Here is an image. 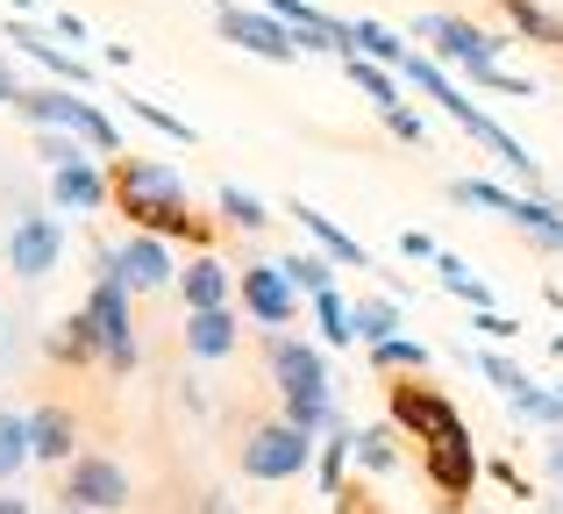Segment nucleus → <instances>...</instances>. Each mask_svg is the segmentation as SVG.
Returning <instances> with one entry per match:
<instances>
[{
  "instance_id": "obj_1",
  "label": "nucleus",
  "mask_w": 563,
  "mask_h": 514,
  "mask_svg": "<svg viewBox=\"0 0 563 514\" xmlns=\"http://www.w3.org/2000/svg\"><path fill=\"white\" fill-rule=\"evenodd\" d=\"M108 208H122L136 229L172 237V243H186V251H214L207 222L186 200V179L165 165V157H108Z\"/></svg>"
},
{
  "instance_id": "obj_2",
  "label": "nucleus",
  "mask_w": 563,
  "mask_h": 514,
  "mask_svg": "<svg viewBox=\"0 0 563 514\" xmlns=\"http://www.w3.org/2000/svg\"><path fill=\"white\" fill-rule=\"evenodd\" d=\"M399 79H407V86H421V94L435 100V108L450 114V122L464 129L471 143H485V151H493V157H499V165H507L521 186H536V157H528V143H521V136H507V129H499L493 114H485L478 100H471L464 86L450 79V65H435L428 51H407V57H399Z\"/></svg>"
},
{
  "instance_id": "obj_3",
  "label": "nucleus",
  "mask_w": 563,
  "mask_h": 514,
  "mask_svg": "<svg viewBox=\"0 0 563 514\" xmlns=\"http://www.w3.org/2000/svg\"><path fill=\"white\" fill-rule=\"evenodd\" d=\"M264 379L278 386V415L321 436V422H329V407H335L329 358H321L314 343H300L292 329H272V336H264Z\"/></svg>"
},
{
  "instance_id": "obj_4",
  "label": "nucleus",
  "mask_w": 563,
  "mask_h": 514,
  "mask_svg": "<svg viewBox=\"0 0 563 514\" xmlns=\"http://www.w3.org/2000/svg\"><path fill=\"white\" fill-rule=\"evenodd\" d=\"M14 114L36 122V129H57V136H79L86 151L122 157V122H114L108 108H93L79 86H22V94H14Z\"/></svg>"
},
{
  "instance_id": "obj_5",
  "label": "nucleus",
  "mask_w": 563,
  "mask_h": 514,
  "mask_svg": "<svg viewBox=\"0 0 563 514\" xmlns=\"http://www.w3.org/2000/svg\"><path fill=\"white\" fill-rule=\"evenodd\" d=\"M235 464H243V479H257V486H286V479H300L307 464H314V429H300V422H286V415H264V422L243 429Z\"/></svg>"
},
{
  "instance_id": "obj_6",
  "label": "nucleus",
  "mask_w": 563,
  "mask_h": 514,
  "mask_svg": "<svg viewBox=\"0 0 563 514\" xmlns=\"http://www.w3.org/2000/svg\"><path fill=\"white\" fill-rule=\"evenodd\" d=\"M79 321H86V336H93L100 364H108L114 379H122V372H136V364H143V343H136V315H129V293L114 286L108 272H93V293H86Z\"/></svg>"
},
{
  "instance_id": "obj_7",
  "label": "nucleus",
  "mask_w": 563,
  "mask_h": 514,
  "mask_svg": "<svg viewBox=\"0 0 563 514\" xmlns=\"http://www.w3.org/2000/svg\"><path fill=\"white\" fill-rule=\"evenodd\" d=\"M93 272H108L114 286L136 300V293H165V286H179V243L172 237H151V229H136L129 243H100V258H93Z\"/></svg>"
},
{
  "instance_id": "obj_8",
  "label": "nucleus",
  "mask_w": 563,
  "mask_h": 514,
  "mask_svg": "<svg viewBox=\"0 0 563 514\" xmlns=\"http://www.w3.org/2000/svg\"><path fill=\"white\" fill-rule=\"evenodd\" d=\"M413 36L428 43V57H435V65L464 72V79L493 72L499 51H507V36H499V29H478V22H464V14H421V22H413Z\"/></svg>"
},
{
  "instance_id": "obj_9",
  "label": "nucleus",
  "mask_w": 563,
  "mask_h": 514,
  "mask_svg": "<svg viewBox=\"0 0 563 514\" xmlns=\"http://www.w3.org/2000/svg\"><path fill=\"white\" fill-rule=\"evenodd\" d=\"M0 258H8V272L22 278V286H43V278L57 272V258H65V222H57V208H14L8 237H0Z\"/></svg>"
},
{
  "instance_id": "obj_10",
  "label": "nucleus",
  "mask_w": 563,
  "mask_h": 514,
  "mask_svg": "<svg viewBox=\"0 0 563 514\" xmlns=\"http://www.w3.org/2000/svg\"><path fill=\"white\" fill-rule=\"evenodd\" d=\"M385 422L407 429L413 444H442L450 429H464L456 401L442 386H428V379H393V386H385Z\"/></svg>"
},
{
  "instance_id": "obj_11",
  "label": "nucleus",
  "mask_w": 563,
  "mask_h": 514,
  "mask_svg": "<svg viewBox=\"0 0 563 514\" xmlns=\"http://www.w3.org/2000/svg\"><path fill=\"white\" fill-rule=\"evenodd\" d=\"M136 486L114 458H71L65 486H57V514H129Z\"/></svg>"
},
{
  "instance_id": "obj_12",
  "label": "nucleus",
  "mask_w": 563,
  "mask_h": 514,
  "mask_svg": "<svg viewBox=\"0 0 563 514\" xmlns=\"http://www.w3.org/2000/svg\"><path fill=\"white\" fill-rule=\"evenodd\" d=\"M235 307H243L257 329H292V321L307 315V293L292 286L272 258H257V264H243V272H235Z\"/></svg>"
},
{
  "instance_id": "obj_13",
  "label": "nucleus",
  "mask_w": 563,
  "mask_h": 514,
  "mask_svg": "<svg viewBox=\"0 0 563 514\" xmlns=\"http://www.w3.org/2000/svg\"><path fill=\"white\" fill-rule=\"evenodd\" d=\"M214 29H221V43H235V51L264 57V65H292V57H300L292 29L278 22L272 8H214Z\"/></svg>"
},
{
  "instance_id": "obj_14",
  "label": "nucleus",
  "mask_w": 563,
  "mask_h": 514,
  "mask_svg": "<svg viewBox=\"0 0 563 514\" xmlns=\"http://www.w3.org/2000/svg\"><path fill=\"white\" fill-rule=\"evenodd\" d=\"M485 464H478V444H471V429H450L442 444H428V486H435L442 507H464L471 493H478Z\"/></svg>"
},
{
  "instance_id": "obj_15",
  "label": "nucleus",
  "mask_w": 563,
  "mask_h": 514,
  "mask_svg": "<svg viewBox=\"0 0 563 514\" xmlns=\"http://www.w3.org/2000/svg\"><path fill=\"white\" fill-rule=\"evenodd\" d=\"M235 343H243V315L235 307H186V358L229 364Z\"/></svg>"
},
{
  "instance_id": "obj_16",
  "label": "nucleus",
  "mask_w": 563,
  "mask_h": 514,
  "mask_svg": "<svg viewBox=\"0 0 563 514\" xmlns=\"http://www.w3.org/2000/svg\"><path fill=\"white\" fill-rule=\"evenodd\" d=\"M51 208H65V215H93V208H108V172L93 165V157H65V165H51Z\"/></svg>"
},
{
  "instance_id": "obj_17",
  "label": "nucleus",
  "mask_w": 563,
  "mask_h": 514,
  "mask_svg": "<svg viewBox=\"0 0 563 514\" xmlns=\"http://www.w3.org/2000/svg\"><path fill=\"white\" fill-rule=\"evenodd\" d=\"M0 29H8V43H14V51H29L36 65H51V79H57V86H86V79H93V72H86V57H79V51H65L57 36H43L36 22H22V14H8Z\"/></svg>"
},
{
  "instance_id": "obj_18",
  "label": "nucleus",
  "mask_w": 563,
  "mask_h": 514,
  "mask_svg": "<svg viewBox=\"0 0 563 514\" xmlns=\"http://www.w3.org/2000/svg\"><path fill=\"white\" fill-rule=\"evenodd\" d=\"M179 293L186 307H235V272L221 264V251H192L186 264H179Z\"/></svg>"
},
{
  "instance_id": "obj_19",
  "label": "nucleus",
  "mask_w": 563,
  "mask_h": 514,
  "mask_svg": "<svg viewBox=\"0 0 563 514\" xmlns=\"http://www.w3.org/2000/svg\"><path fill=\"white\" fill-rule=\"evenodd\" d=\"M29 450H36V464H71L79 458V415L65 401H43L29 415Z\"/></svg>"
},
{
  "instance_id": "obj_20",
  "label": "nucleus",
  "mask_w": 563,
  "mask_h": 514,
  "mask_svg": "<svg viewBox=\"0 0 563 514\" xmlns=\"http://www.w3.org/2000/svg\"><path fill=\"white\" fill-rule=\"evenodd\" d=\"M507 215L514 229H528L536 243H550V251H563V200H550V194H528V186H507Z\"/></svg>"
},
{
  "instance_id": "obj_21",
  "label": "nucleus",
  "mask_w": 563,
  "mask_h": 514,
  "mask_svg": "<svg viewBox=\"0 0 563 514\" xmlns=\"http://www.w3.org/2000/svg\"><path fill=\"white\" fill-rule=\"evenodd\" d=\"M286 215H292V222L307 229V237H314V251H321V258H335V264H378V258L364 251L357 237H350V229H335L329 215L314 208V200H286Z\"/></svg>"
},
{
  "instance_id": "obj_22",
  "label": "nucleus",
  "mask_w": 563,
  "mask_h": 514,
  "mask_svg": "<svg viewBox=\"0 0 563 514\" xmlns=\"http://www.w3.org/2000/svg\"><path fill=\"white\" fill-rule=\"evenodd\" d=\"M343 57H372V65H393V72H399V57H407V36L364 14V22H343Z\"/></svg>"
},
{
  "instance_id": "obj_23",
  "label": "nucleus",
  "mask_w": 563,
  "mask_h": 514,
  "mask_svg": "<svg viewBox=\"0 0 563 514\" xmlns=\"http://www.w3.org/2000/svg\"><path fill=\"white\" fill-rule=\"evenodd\" d=\"M499 8H507L514 36L542 43V51H563V14H550V8H542V0H499Z\"/></svg>"
},
{
  "instance_id": "obj_24",
  "label": "nucleus",
  "mask_w": 563,
  "mask_h": 514,
  "mask_svg": "<svg viewBox=\"0 0 563 514\" xmlns=\"http://www.w3.org/2000/svg\"><path fill=\"white\" fill-rule=\"evenodd\" d=\"M307 315H314V329H321V343H335V350H350L357 343V315H350V300L343 293H314V300H307Z\"/></svg>"
},
{
  "instance_id": "obj_25",
  "label": "nucleus",
  "mask_w": 563,
  "mask_h": 514,
  "mask_svg": "<svg viewBox=\"0 0 563 514\" xmlns=\"http://www.w3.org/2000/svg\"><path fill=\"white\" fill-rule=\"evenodd\" d=\"M350 458H357L372 479H393V472H399V436H393V422H372V429H357V450H350Z\"/></svg>"
},
{
  "instance_id": "obj_26",
  "label": "nucleus",
  "mask_w": 563,
  "mask_h": 514,
  "mask_svg": "<svg viewBox=\"0 0 563 514\" xmlns=\"http://www.w3.org/2000/svg\"><path fill=\"white\" fill-rule=\"evenodd\" d=\"M29 464H36V450H29V415H0V486H14Z\"/></svg>"
},
{
  "instance_id": "obj_27",
  "label": "nucleus",
  "mask_w": 563,
  "mask_h": 514,
  "mask_svg": "<svg viewBox=\"0 0 563 514\" xmlns=\"http://www.w3.org/2000/svg\"><path fill=\"white\" fill-rule=\"evenodd\" d=\"M343 72L364 86V100L385 114V108H399V72L393 65H372V57H343Z\"/></svg>"
},
{
  "instance_id": "obj_28",
  "label": "nucleus",
  "mask_w": 563,
  "mask_h": 514,
  "mask_svg": "<svg viewBox=\"0 0 563 514\" xmlns=\"http://www.w3.org/2000/svg\"><path fill=\"white\" fill-rule=\"evenodd\" d=\"M435 278H442V286H450L464 307H499V300H493V286H485V278L471 272L464 258H450V251H435Z\"/></svg>"
},
{
  "instance_id": "obj_29",
  "label": "nucleus",
  "mask_w": 563,
  "mask_h": 514,
  "mask_svg": "<svg viewBox=\"0 0 563 514\" xmlns=\"http://www.w3.org/2000/svg\"><path fill=\"white\" fill-rule=\"evenodd\" d=\"M278 272H286L292 286L307 293V300H314V293H329V286H335V258H321V251H286V258H278Z\"/></svg>"
},
{
  "instance_id": "obj_30",
  "label": "nucleus",
  "mask_w": 563,
  "mask_h": 514,
  "mask_svg": "<svg viewBox=\"0 0 563 514\" xmlns=\"http://www.w3.org/2000/svg\"><path fill=\"white\" fill-rule=\"evenodd\" d=\"M214 208H221V222H229V229H243V237H257V229L272 222V208H264V200L250 194V186H221V194H214Z\"/></svg>"
},
{
  "instance_id": "obj_31",
  "label": "nucleus",
  "mask_w": 563,
  "mask_h": 514,
  "mask_svg": "<svg viewBox=\"0 0 563 514\" xmlns=\"http://www.w3.org/2000/svg\"><path fill=\"white\" fill-rule=\"evenodd\" d=\"M350 315H357V343H364V350L385 343V336H399V300H393V293H378V300L350 307Z\"/></svg>"
},
{
  "instance_id": "obj_32",
  "label": "nucleus",
  "mask_w": 563,
  "mask_h": 514,
  "mask_svg": "<svg viewBox=\"0 0 563 514\" xmlns=\"http://www.w3.org/2000/svg\"><path fill=\"white\" fill-rule=\"evenodd\" d=\"M43 343H51V358H57V364H71V372L100 364V350H93V336H86V321H79V315H71L57 336H43Z\"/></svg>"
},
{
  "instance_id": "obj_33",
  "label": "nucleus",
  "mask_w": 563,
  "mask_h": 514,
  "mask_svg": "<svg viewBox=\"0 0 563 514\" xmlns=\"http://www.w3.org/2000/svg\"><path fill=\"white\" fill-rule=\"evenodd\" d=\"M507 407H514V415H521V422H556V429H563V393L536 386V379H528L521 393H507Z\"/></svg>"
},
{
  "instance_id": "obj_34",
  "label": "nucleus",
  "mask_w": 563,
  "mask_h": 514,
  "mask_svg": "<svg viewBox=\"0 0 563 514\" xmlns=\"http://www.w3.org/2000/svg\"><path fill=\"white\" fill-rule=\"evenodd\" d=\"M372 364H378V372H393V364H399V372H421L428 343H413V336H385V343H372Z\"/></svg>"
},
{
  "instance_id": "obj_35",
  "label": "nucleus",
  "mask_w": 563,
  "mask_h": 514,
  "mask_svg": "<svg viewBox=\"0 0 563 514\" xmlns=\"http://www.w3.org/2000/svg\"><path fill=\"white\" fill-rule=\"evenodd\" d=\"M485 372V386H499V393H521L528 386V364H514L507 350H478V358H471Z\"/></svg>"
},
{
  "instance_id": "obj_36",
  "label": "nucleus",
  "mask_w": 563,
  "mask_h": 514,
  "mask_svg": "<svg viewBox=\"0 0 563 514\" xmlns=\"http://www.w3.org/2000/svg\"><path fill=\"white\" fill-rule=\"evenodd\" d=\"M129 114H136V122H151V129H157L165 143H192V129L179 122V114H165L157 100H143V94H129Z\"/></svg>"
},
{
  "instance_id": "obj_37",
  "label": "nucleus",
  "mask_w": 563,
  "mask_h": 514,
  "mask_svg": "<svg viewBox=\"0 0 563 514\" xmlns=\"http://www.w3.org/2000/svg\"><path fill=\"white\" fill-rule=\"evenodd\" d=\"M450 200H464V208H485V215H499V208H507V186H499V179H450Z\"/></svg>"
},
{
  "instance_id": "obj_38",
  "label": "nucleus",
  "mask_w": 563,
  "mask_h": 514,
  "mask_svg": "<svg viewBox=\"0 0 563 514\" xmlns=\"http://www.w3.org/2000/svg\"><path fill=\"white\" fill-rule=\"evenodd\" d=\"M385 129H393V136H399V143H407V151H421V143H428V129H421V114H413V108H407V100H399V108H385Z\"/></svg>"
},
{
  "instance_id": "obj_39",
  "label": "nucleus",
  "mask_w": 563,
  "mask_h": 514,
  "mask_svg": "<svg viewBox=\"0 0 563 514\" xmlns=\"http://www.w3.org/2000/svg\"><path fill=\"white\" fill-rule=\"evenodd\" d=\"M79 151H86L79 136H57V129H36V157H43V165H65V157H79Z\"/></svg>"
},
{
  "instance_id": "obj_40",
  "label": "nucleus",
  "mask_w": 563,
  "mask_h": 514,
  "mask_svg": "<svg viewBox=\"0 0 563 514\" xmlns=\"http://www.w3.org/2000/svg\"><path fill=\"white\" fill-rule=\"evenodd\" d=\"M51 36L65 43V51H86V43H93V29H86L79 14H51Z\"/></svg>"
},
{
  "instance_id": "obj_41",
  "label": "nucleus",
  "mask_w": 563,
  "mask_h": 514,
  "mask_svg": "<svg viewBox=\"0 0 563 514\" xmlns=\"http://www.w3.org/2000/svg\"><path fill=\"white\" fill-rule=\"evenodd\" d=\"M471 321H478V336H514V329H521V321L499 315V307H471Z\"/></svg>"
},
{
  "instance_id": "obj_42",
  "label": "nucleus",
  "mask_w": 563,
  "mask_h": 514,
  "mask_svg": "<svg viewBox=\"0 0 563 514\" xmlns=\"http://www.w3.org/2000/svg\"><path fill=\"white\" fill-rule=\"evenodd\" d=\"M399 251L407 258H435V237H428V229H399Z\"/></svg>"
},
{
  "instance_id": "obj_43",
  "label": "nucleus",
  "mask_w": 563,
  "mask_h": 514,
  "mask_svg": "<svg viewBox=\"0 0 563 514\" xmlns=\"http://www.w3.org/2000/svg\"><path fill=\"white\" fill-rule=\"evenodd\" d=\"M192 514H235V501H229V493H221V486H207L200 501H192Z\"/></svg>"
},
{
  "instance_id": "obj_44",
  "label": "nucleus",
  "mask_w": 563,
  "mask_h": 514,
  "mask_svg": "<svg viewBox=\"0 0 563 514\" xmlns=\"http://www.w3.org/2000/svg\"><path fill=\"white\" fill-rule=\"evenodd\" d=\"M14 94H22V86H14V65L0 57V108H14Z\"/></svg>"
},
{
  "instance_id": "obj_45",
  "label": "nucleus",
  "mask_w": 563,
  "mask_h": 514,
  "mask_svg": "<svg viewBox=\"0 0 563 514\" xmlns=\"http://www.w3.org/2000/svg\"><path fill=\"white\" fill-rule=\"evenodd\" d=\"M0 514H36V507H29L22 493H8V486H0Z\"/></svg>"
},
{
  "instance_id": "obj_46",
  "label": "nucleus",
  "mask_w": 563,
  "mask_h": 514,
  "mask_svg": "<svg viewBox=\"0 0 563 514\" xmlns=\"http://www.w3.org/2000/svg\"><path fill=\"white\" fill-rule=\"evenodd\" d=\"M550 479L563 486V436H550Z\"/></svg>"
},
{
  "instance_id": "obj_47",
  "label": "nucleus",
  "mask_w": 563,
  "mask_h": 514,
  "mask_svg": "<svg viewBox=\"0 0 563 514\" xmlns=\"http://www.w3.org/2000/svg\"><path fill=\"white\" fill-rule=\"evenodd\" d=\"M550 358H556V364H563V329H556V336H550Z\"/></svg>"
},
{
  "instance_id": "obj_48",
  "label": "nucleus",
  "mask_w": 563,
  "mask_h": 514,
  "mask_svg": "<svg viewBox=\"0 0 563 514\" xmlns=\"http://www.w3.org/2000/svg\"><path fill=\"white\" fill-rule=\"evenodd\" d=\"M0 329H8V307H0Z\"/></svg>"
},
{
  "instance_id": "obj_49",
  "label": "nucleus",
  "mask_w": 563,
  "mask_h": 514,
  "mask_svg": "<svg viewBox=\"0 0 563 514\" xmlns=\"http://www.w3.org/2000/svg\"><path fill=\"white\" fill-rule=\"evenodd\" d=\"M214 8H235V0H214Z\"/></svg>"
}]
</instances>
